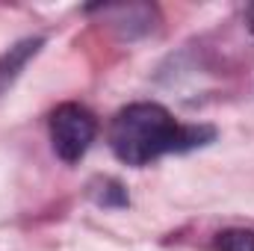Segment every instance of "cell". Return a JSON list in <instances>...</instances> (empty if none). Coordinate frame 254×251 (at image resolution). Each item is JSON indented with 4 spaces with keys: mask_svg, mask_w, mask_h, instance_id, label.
I'll return each mask as SVG.
<instances>
[{
    "mask_svg": "<svg viewBox=\"0 0 254 251\" xmlns=\"http://www.w3.org/2000/svg\"><path fill=\"white\" fill-rule=\"evenodd\" d=\"M216 142L213 125H181L175 116L151 101L130 104L110 122V148L133 169H142L166 154H187Z\"/></svg>",
    "mask_w": 254,
    "mask_h": 251,
    "instance_id": "cell-1",
    "label": "cell"
},
{
    "mask_svg": "<svg viewBox=\"0 0 254 251\" xmlns=\"http://www.w3.org/2000/svg\"><path fill=\"white\" fill-rule=\"evenodd\" d=\"M51 145L63 163H80L98 136V119L83 104H60L51 113Z\"/></svg>",
    "mask_w": 254,
    "mask_h": 251,
    "instance_id": "cell-2",
    "label": "cell"
},
{
    "mask_svg": "<svg viewBox=\"0 0 254 251\" xmlns=\"http://www.w3.org/2000/svg\"><path fill=\"white\" fill-rule=\"evenodd\" d=\"M42 45H45V39H24V42H18V45H12L3 57H0V92L3 89H9L15 80H18V74L27 68V63L42 51Z\"/></svg>",
    "mask_w": 254,
    "mask_h": 251,
    "instance_id": "cell-3",
    "label": "cell"
},
{
    "mask_svg": "<svg viewBox=\"0 0 254 251\" xmlns=\"http://www.w3.org/2000/svg\"><path fill=\"white\" fill-rule=\"evenodd\" d=\"M89 195L98 207H127L130 204L125 184H119L116 178H95L89 184Z\"/></svg>",
    "mask_w": 254,
    "mask_h": 251,
    "instance_id": "cell-4",
    "label": "cell"
},
{
    "mask_svg": "<svg viewBox=\"0 0 254 251\" xmlns=\"http://www.w3.org/2000/svg\"><path fill=\"white\" fill-rule=\"evenodd\" d=\"M213 251H254L252 228H225L213 237Z\"/></svg>",
    "mask_w": 254,
    "mask_h": 251,
    "instance_id": "cell-5",
    "label": "cell"
},
{
    "mask_svg": "<svg viewBox=\"0 0 254 251\" xmlns=\"http://www.w3.org/2000/svg\"><path fill=\"white\" fill-rule=\"evenodd\" d=\"M246 24H249V33L254 36V3L246 9Z\"/></svg>",
    "mask_w": 254,
    "mask_h": 251,
    "instance_id": "cell-6",
    "label": "cell"
}]
</instances>
